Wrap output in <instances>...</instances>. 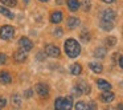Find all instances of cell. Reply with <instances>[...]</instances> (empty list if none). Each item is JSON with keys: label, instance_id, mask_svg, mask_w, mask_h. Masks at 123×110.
Returning a JSON list of instances; mask_svg holds the SVG:
<instances>
[{"label": "cell", "instance_id": "obj_1", "mask_svg": "<svg viewBox=\"0 0 123 110\" xmlns=\"http://www.w3.org/2000/svg\"><path fill=\"white\" fill-rule=\"evenodd\" d=\"M65 52L70 58H75L77 56H80L81 46L78 44V41L74 40V39H68L65 41Z\"/></svg>", "mask_w": 123, "mask_h": 110}, {"label": "cell", "instance_id": "obj_2", "mask_svg": "<svg viewBox=\"0 0 123 110\" xmlns=\"http://www.w3.org/2000/svg\"><path fill=\"white\" fill-rule=\"evenodd\" d=\"M72 98H64V97H60L56 99L54 102V109L56 110H72Z\"/></svg>", "mask_w": 123, "mask_h": 110}, {"label": "cell", "instance_id": "obj_3", "mask_svg": "<svg viewBox=\"0 0 123 110\" xmlns=\"http://www.w3.org/2000/svg\"><path fill=\"white\" fill-rule=\"evenodd\" d=\"M15 36V28L11 25H4L0 28V37L3 40H11Z\"/></svg>", "mask_w": 123, "mask_h": 110}, {"label": "cell", "instance_id": "obj_4", "mask_svg": "<svg viewBox=\"0 0 123 110\" xmlns=\"http://www.w3.org/2000/svg\"><path fill=\"white\" fill-rule=\"evenodd\" d=\"M75 110H97V105L93 101L90 102H77L75 104Z\"/></svg>", "mask_w": 123, "mask_h": 110}, {"label": "cell", "instance_id": "obj_5", "mask_svg": "<svg viewBox=\"0 0 123 110\" xmlns=\"http://www.w3.org/2000/svg\"><path fill=\"white\" fill-rule=\"evenodd\" d=\"M60 53H61V51L58 49V46L56 45H52V44H48V45L45 46V54L49 57H58Z\"/></svg>", "mask_w": 123, "mask_h": 110}, {"label": "cell", "instance_id": "obj_6", "mask_svg": "<svg viewBox=\"0 0 123 110\" xmlns=\"http://www.w3.org/2000/svg\"><path fill=\"white\" fill-rule=\"evenodd\" d=\"M115 17H117V13L112 9H105L103 13H102V21H109V23H114Z\"/></svg>", "mask_w": 123, "mask_h": 110}, {"label": "cell", "instance_id": "obj_7", "mask_svg": "<svg viewBox=\"0 0 123 110\" xmlns=\"http://www.w3.org/2000/svg\"><path fill=\"white\" fill-rule=\"evenodd\" d=\"M36 91H37V94L41 98H46L49 96V88L45 84H37L36 85Z\"/></svg>", "mask_w": 123, "mask_h": 110}, {"label": "cell", "instance_id": "obj_8", "mask_svg": "<svg viewBox=\"0 0 123 110\" xmlns=\"http://www.w3.org/2000/svg\"><path fill=\"white\" fill-rule=\"evenodd\" d=\"M27 51L25 49H19V51H16L15 52V54H13V58L16 60L17 62H24L25 60H27Z\"/></svg>", "mask_w": 123, "mask_h": 110}, {"label": "cell", "instance_id": "obj_9", "mask_svg": "<svg viewBox=\"0 0 123 110\" xmlns=\"http://www.w3.org/2000/svg\"><path fill=\"white\" fill-rule=\"evenodd\" d=\"M19 45H20V48H23V49H25V51H31V49L33 48V44H32V41L29 40L28 37H21L20 39V41H19Z\"/></svg>", "mask_w": 123, "mask_h": 110}, {"label": "cell", "instance_id": "obj_10", "mask_svg": "<svg viewBox=\"0 0 123 110\" xmlns=\"http://www.w3.org/2000/svg\"><path fill=\"white\" fill-rule=\"evenodd\" d=\"M75 88H77L82 94H89V93H90V90H91L90 85H89L87 82H85V81H80V82L77 84V86H75Z\"/></svg>", "mask_w": 123, "mask_h": 110}, {"label": "cell", "instance_id": "obj_11", "mask_svg": "<svg viewBox=\"0 0 123 110\" xmlns=\"http://www.w3.org/2000/svg\"><path fill=\"white\" fill-rule=\"evenodd\" d=\"M115 98V96H114V93L112 91H110V90H103L102 91V94H101V99L103 102H111L112 99Z\"/></svg>", "mask_w": 123, "mask_h": 110}, {"label": "cell", "instance_id": "obj_12", "mask_svg": "<svg viewBox=\"0 0 123 110\" xmlns=\"http://www.w3.org/2000/svg\"><path fill=\"white\" fill-rule=\"evenodd\" d=\"M62 12H60V11H56V12H53V13L50 15V21L53 23V24H58V23H61L62 21Z\"/></svg>", "mask_w": 123, "mask_h": 110}, {"label": "cell", "instance_id": "obj_13", "mask_svg": "<svg viewBox=\"0 0 123 110\" xmlns=\"http://www.w3.org/2000/svg\"><path fill=\"white\" fill-rule=\"evenodd\" d=\"M0 82L7 85V84H11L12 82V77L9 76V73L7 72H0Z\"/></svg>", "mask_w": 123, "mask_h": 110}, {"label": "cell", "instance_id": "obj_14", "mask_svg": "<svg viewBox=\"0 0 123 110\" xmlns=\"http://www.w3.org/2000/svg\"><path fill=\"white\" fill-rule=\"evenodd\" d=\"M89 68H90L94 73H102V72H103V66H102L99 62H95V61L90 62V64H89Z\"/></svg>", "mask_w": 123, "mask_h": 110}, {"label": "cell", "instance_id": "obj_15", "mask_svg": "<svg viewBox=\"0 0 123 110\" xmlns=\"http://www.w3.org/2000/svg\"><path fill=\"white\" fill-rule=\"evenodd\" d=\"M78 25H80V20L77 19V17L72 16L68 19V28H70V29H74V28H77Z\"/></svg>", "mask_w": 123, "mask_h": 110}, {"label": "cell", "instance_id": "obj_16", "mask_svg": "<svg viewBox=\"0 0 123 110\" xmlns=\"http://www.w3.org/2000/svg\"><path fill=\"white\" fill-rule=\"evenodd\" d=\"M97 85H98V88L101 90H110L111 89V85L105 80H97Z\"/></svg>", "mask_w": 123, "mask_h": 110}, {"label": "cell", "instance_id": "obj_17", "mask_svg": "<svg viewBox=\"0 0 123 110\" xmlns=\"http://www.w3.org/2000/svg\"><path fill=\"white\" fill-rule=\"evenodd\" d=\"M68 8L73 12L77 11V9L80 8V1H78V0H68Z\"/></svg>", "mask_w": 123, "mask_h": 110}, {"label": "cell", "instance_id": "obj_18", "mask_svg": "<svg viewBox=\"0 0 123 110\" xmlns=\"http://www.w3.org/2000/svg\"><path fill=\"white\" fill-rule=\"evenodd\" d=\"M70 72H72L73 76H78L82 72V66H81L80 64H73L72 66H70Z\"/></svg>", "mask_w": 123, "mask_h": 110}, {"label": "cell", "instance_id": "obj_19", "mask_svg": "<svg viewBox=\"0 0 123 110\" xmlns=\"http://www.w3.org/2000/svg\"><path fill=\"white\" fill-rule=\"evenodd\" d=\"M94 56H95L97 58H103V57L106 56V49L105 48H97L95 52H94Z\"/></svg>", "mask_w": 123, "mask_h": 110}, {"label": "cell", "instance_id": "obj_20", "mask_svg": "<svg viewBox=\"0 0 123 110\" xmlns=\"http://www.w3.org/2000/svg\"><path fill=\"white\" fill-rule=\"evenodd\" d=\"M0 13L4 15V16H7L8 19H13V13H12L9 9H7L6 7H0Z\"/></svg>", "mask_w": 123, "mask_h": 110}, {"label": "cell", "instance_id": "obj_21", "mask_svg": "<svg viewBox=\"0 0 123 110\" xmlns=\"http://www.w3.org/2000/svg\"><path fill=\"white\" fill-rule=\"evenodd\" d=\"M101 27H102V29H105V31H111L112 28H114V23L102 21V20H101Z\"/></svg>", "mask_w": 123, "mask_h": 110}, {"label": "cell", "instance_id": "obj_22", "mask_svg": "<svg viewBox=\"0 0 123 110\" xmlns=\"http://www.w3.org/2000/svg\"><path fill=\"white\" fill-rule=\"evenodd\" d=\"M3 4H6L7 7H16L17 0H0Z\"/></svg>", "mask_w": 123, "mask_h": 110}, {"label": "cell", "instance_id": "obj_23", "mask_svg": "<svg viewBox=\"0 0 123 110\" xmlns=\"http://www.w3.org/2000/svg\"><path fill=\"white\" fill-rule=\"evenodd\" d=\"M115 43H117V39L114 37V36H110V37L106 39V45L107 46H112L115 45Z\"/></svg>", "mask_w": 123, "mask_h": 110}, {"label": "cell", "instance_id": "obj_24", "mask_svg": "<svg viewBox=\"0 0 123 110\" xmlns=\"http://www.w3.org/2000/svg\"><path fill=\"white\" fill-rule=\"evenodd\" d=\"M81 40L83 41V43H87L89 40H90V36H89L87 32H82L81 33Z\"/></svg>", "mask_w": 123, "mask_h": 110}, {"label": "cell", "instance_id": "obj_25", "mask_svg": "<svg viewBox=\"0 0 123 110\" xmlns=\"http://www.w3.org/2000/svg\"><path fill=\"white\" fill-rule=\"evenodd\" d=\"M90 6H91L90 0H83V1H82V7H83L85 11H89V9H90Z\"/></svg>", "mask_w": 123, "mask_h": 110}, {"label": "cell", "instance_id": "obj_26", "mask_svg": "<svg viewBox=\"0 0 123 110\" xmlns=\"http://www.w3.org/2000/svg\"><path fill=\"white\" fill-rule=\"evenodd\" d=\"M12 101H13L15 106H20V98H19V96H13V97H12Z\"/></svg>", "mask_w": 123, "mask_h": 110}, {"label": "cell", "instance_id": "obj_27", "mask_svg": "<svg viewBox=\"0 0 123 110\" xmlns=\"http://www.w3.org/2000/svg\"><path fill=\"white\" fill-rule=\"evenodd\" d=\"M7 62V56L4 53H0V65H4Z\"/></svg>", "mask_w": 123, "mask_h": 110}, {"label": "cell", "instance_id": "obj_28", "mask_svg": "<svg viewBox=\"0 0 123 110\" xmlns=\"http://www.w3.org/2000/svg\"><path fill=\"white\" fill-rule=\"evenodd\" d=\"M62 35H64V32H62L61 28H57V29L54 31V36H56V37H60V36H62Z\"/></svg>", "mask_w": 123, "mask_h": 110}, {"label": "cell", "instance_id": "obj_29", "mask_svg": "<svg viewBox=\"0 0 123 110\" xmlns=\"http://www.w3.org/2000/svg\"><path fill=\"white\" fill-rule=\"evenodd\" d=\"M32 94H33V90H32V89H28V90H25V97H27V98L32 97Z\"/></svg>", "mask_w": 123, "mask_h": 110}, {"label": "cell", "instance_id": "obj_30", "mask_svg": "<svg viewBox=\"0 0 123 110\" xmlns=\"http://www.w3.org/2000/svg\"><path fill=\"white\" fill-rule=\"evenodd\" d=\"M6 105H7V101H6V98H0V107L6 106Z\"/></svg>", "mask_w": 123, "mask_h": 110}, {"label": "cell", "instance_id": "obj_31", "mask_svg": "<svg viewBox=\"0 0 123 110\" xmlns=\"http://www.w3.org/2000/svg\"><path fill=\"white\" fill-rule=\"evenodd\" d=\"M119 66L123 69V56H120V58H119Z\"/></svg>", "mask_w": 123, "mask_h": 110}, {"label": "cell", "instance_id": "obj_32", "mask_svg": "<svg viewBox=\"0 0 123 110\" xmlns=\"http://www.w3.org/2000/svg\"><path fill=\"white\" fill-rule=\"evenodd\" d=\"M102 1H105V3H107V4H110V3H114L115 0H102Z\"/></svg>", "mask_w": 123, "mask_h": 110}, {"label": "cell", "instance_id": "obj_33", "mask_svg": "<svg viewBox=\"0 0 123 110\" xmlns=\"http://www.w3.org/2000/svg\"><path fill=\"white\" fill-rule=\"evenodd\" d=\"M37 58L38 60H44V54H37Z\"/></svg>", "mask_w": 123, "mask_h": 110}, {"label": "cell", "instance_id": "obj_34", "mask_svg": "<svg viewBox=\"0 0 123 110\" xmlns=\"http://www.w3.org/2000/svg\"><path fill=\"white\" fill-rule=\"evenodd\" d=\"M118 110H123V105H122V104L118 105Z\"/></svg>", "mask_w": 123, "mask_h": 110}, {"label": "cell", "instance_id": "obj_35", "mask_svg": "<svg viewBox=\"0 0 123 110\" xmlns=\"http://www.w3.org/2000/svg\"><path fill=\"white\" fill-rule=\"evenodd\" d=\"M64 3V0H57V4H62Z\"/></svg>", "mask_w": 123, "mask_h": 110}, {"label": "cell", "instance_id": "obj_36", "mask_svg": "<svg viewBox=\"0 0 123 110\" xmlns=\"http://www.w3.org/2000/svg\"><path fill=\"white\" fill-rule=\"evenodd\" d=\"M103 110H114V109H112V107H110V106H109V107H106V109H103Z\"/></svg>", "mask_w": 123, "mask_h": 110}, {"label": "cell", "instance_id": "obj_37", "mask_svg": "<svg viewBox=\"0 0 123 110\" xmlns=\"http://www.w3.org/2000/svg\"><path fill=\"white\" fill-rule=\"evenodd\" d=\"M40 1H48V0H40Z\"/></svg>", "mask_w": 123, "mask_h": 110}]
</instances>
